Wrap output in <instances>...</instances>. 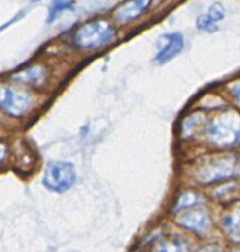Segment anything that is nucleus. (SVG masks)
I'll use <instances>...</instances> for the list:
<instances>
[{"instance_id":"nucleus-4","label":"nucleus","mask_w":240,"mask_h":252,"mask_svg":"<svg viewBox=\"0 0 240 252\" xmlns=\"http://www.w3.org/2000/svg\"><path fill=\"white\" fill-rule=\"evenodd\" d=\"M32 105V97L29 93L0 84V108L4 112L20 117L29 111Z\"/></svg>"},{"instance_id":"nucleus-12","label":"nucleus","mask_w":240,"mask_h":252,"mask_svg":"<svg viewBox=\"0 0 240 252\" xmlns=\"http://www.w3.org/2000/svg\"><path fill=\"white\" fill-rule=\"evenodd\" d=\"M201 201L200 196H197L196 193H191V192H187V193H184L177 201L176 206H175V211L179 212L181 209H187L191 208V207L196 206L199 202Z\"/></svg>"},{"instance_id":"nucleus-3","label":"nucleus","mask_w":240,"mask_h":252,"mask_svg":"<svg viewBox=\"0 0 240 252\" xmlns=\"http://www.w3.org/2000/svg\"><path fill=\"white\" fill-rule=\"evenodd\" d=\"M207 134L216 144H234L240 140V121L233 113L219 116L208 125Z\"/></svg>"},{"instance_id":"nucleus-16","label":"nucleus","mask_w":240,"mask_h":252,"mask_svg":"<svg viewBox=\"0 0 240 252\" xmlns=\"http://www.w3.org/2000/svg\"><path fill=\"white\" fill-rule=\"evenodd\" d=\"M5 155H6V145L0 143V162L4 161Z\"/></svg>"},{"instance_id":"nucleus-10","label":"nucleus","mask_w":240,"mask_h":252,"mask_svg":"<svg viewBox=\"0 0 240 252\" xmlns=\"http://www.w3.org/2000/svg\"><path fill=\"white\" fill-rule=\"evenodd\" d=\"M223 223L224 228L231 234L232 238L240 243V206L224 217Z\"/></svg>"},{"instance_id":"nucleus-1","label":"nucleus","mask_w":240,"mask_h":252,"mask_svg":"<svg viewBox=\"0 0 240 252\" xmlns=\"http://www.w3.org/2000/svg\"><path fill=\"white\" fill-rule=\"evenodd\" d=\"M115 29L105 20H94L86 22L74 34L76 46L81 48H98L112 41Z\"/></svg>"},{"instance_id":"nucleus-15","label":"nucleus","mask_w":240,"mask_h":252,"mask_svg":"<svg viewBox=\"0 0 240 252\" xmlns=\"http://www.w3.org/2000/svg\"><path fill=\"white\" fill-rule=\"evenodd\" d=\"M207 15H208L214 22H219L221 20L224 19V9L222 7L221 4H213L209 7V11Z\"/></svg>"},{"instance_id":"nucleus-5","label":"nucleus","mask_w":240,"mask_h":252,"mask_svg":"<svg viewBox=\"0 0 240 252\" xmlns=\"http://www.w3.org/2000/svg\"><path fill=\"white\" fill-rule=\"evenodd\" d=\"M160 46L155 56V62L165 64L174 59L184 49V37L180 33H168L160 38Z\"/></svg>"},{"instance_id":"nucleus-17","label":"nucleus","mask_w":240,"mask_h":252,"mask_svg":"<svg viewBox=\"0 0 240 252\" xmlns=\"http://www.w3.org/2000/svg\"><path fill=\"white\" fill-rule=\"evenodd\" d=\"M233 93H234V95H236L237 97H238L239 100H240V84H239V85L234 86V89H233Z\"/></svg>"},{"instance_id":"nucleus-6","label":"nucleus","mask_w":240,"mask_h":252,"mask_svg":"<svg viewBox=\"0 0 240 252\" xmlns=\"http://www.w3.org/2000/svg\"><path fill=\"white\" fill-rule=\"evenodd\" d=\"M177 223L182 228L189 229L195 233H204L209 228L208 214L204 208H197V207L182 212L181 216L177 218Z\"/></svg>"},{"instance_id":"nucleus-7","label":"nucleus","mask_w":240,"mask_h":252,"mask_svg":"<svg viewBox=\"0 0 240 252\" xmlns=\"http://www.w3.org/2000/svg\"><path fill=\"white\" fill-rule=\"evenodd\" d=\"M229 171H227V164L223 159L212 160V161H207L199 166L196 172V176L200 181L202 182H209L214 181V180L222 179V177L227 176Z\"/></svg>"},{"instance_id":"nucleus-13","label":"nucleus","mask_w":240,"mask_h":252,"mask_svg":"<svg viewBox=\"0 0 240 252\" xmlns=\"http://www.w3.org/2000/svg\"><path fill=\"white\" fill-rule=\"evenodd\" d=\"M73 2L71 1H54L52 2L51 7H49V16H48V22H52L53 20H56V17L59 14L64 11V10H68L73 6Z\"/></svg>"},{"instance_id":"nucleus-9","label":"nucleus","mask_w":240,"mask_h":252,"mask_svg":"<svg viewBox=\"0 0 240 252\" xmlns=\"http://www.w3.org/2000/svg\"><path fill=\"white\" fill-rule=\"evenodd\" d=\"M44 79H46L44 70L38 65L30 66V68L25 69V70L19 71L14 76L15 81L24 84H32V85H41L44 81Z\"/></svg>"},{"instance_id":"nucleus-2","label":"nucleus","mask_w":240,"mask_h":252,"mask_svg":"<svg viewBox=\"0 0 240 252\" xmlns=\"http://www.w3.org/2000/svg\"><path fill=\"white\" fill-rule=\"evenodd\" d=\"M42 182L49 191L64 193L76 182L75 167L68 161H51L46 166Z\"/></svg>"},{"instance_id":"nucleus-18","label":"nucleus","mask_w":240,"mask_h":252,"mask_svg":"<svg viewBox=\"0 0 240 252\" xmlns=\"http://www.w3.org/2000/svg\"><path fill=\"white\" fill-rule=\"evenodd\" d=\"M233 252H240V251H233Z\"/></svg>"},{"instance_id":"nucleus-14","label":"nucleus","mask_w":240,"mask_h":252,"mask_svg":"<svg viewBox=\"0 0 240 252\" xmlns=\"http://www.w3.org/2000/svg\"><path fill=\"white\" fill-rule=\"evenodd\" d=\"M197 27L202 31L207 32H213L218 30V26H217V22H214L208 15H201L197 19Z\"/></svg>"},{"instance_id":"nucleus-11","label":"nucleus","mask_w":240,"mask_h":252,"mask_svg":"<svg viewBox=\"0 0 240 252\" xmlns=\"http://www.w3.org/2000/svg\"><path fill=\"white\" fill-rule=\"evenodd\" d=\"M153 252H185V244L180 239H163L155 245Z\"/></svg>"},{"instance_id":"nucleus-8","label":"nucleus","mask_w":240,"mask_h":252,"mask_svg":"<svg viewBox=\"0 0 240 252\" xmlns=\"http://www.w3.org/2000/svg\"><path fill=\"white\" fill-rule=\"evenodd\" d=\"M149 4L150 1L148 0H133V1L122 2L115 12L116 20L120 22L132 21L133 19L143 14L149 6Z\"/></svg>"}]
</instances>
